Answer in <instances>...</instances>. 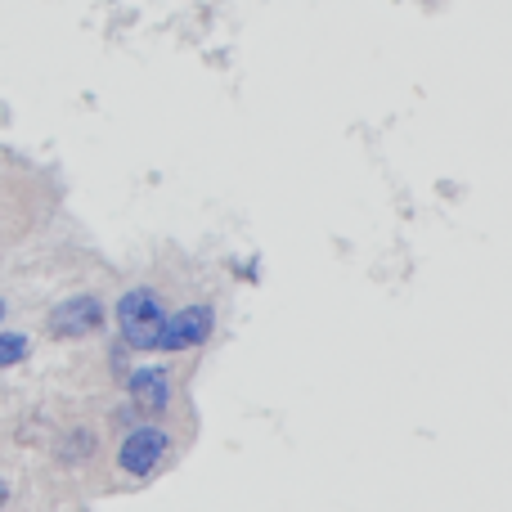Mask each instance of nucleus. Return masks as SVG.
I'll list each match as a JSON object with an SVG mask.
<instances>
[{"mask_svg": "<svg viewBox=\"0 0 512 512\" xmlns=\"http://www.w3.org/2000/svg\"><path fill=\"white\" fill-rule=\"evenodd\" d=\"M113 310H117V333H122V342L131 346V351H158V333H162V319H167V306H162V297L149 283L126 288Z\"/></svg>", "mask_w": 512, "mask_h": 512, "instance_id": "f257e3e1", "label": "nucleus"}, {"mask_svg": "<svg viewBox=\"0 0 512 512\" xmlns=\"http://www.w3.org/2000/svg\"><path fill=\"white\" fill-rule=\"evenodd\" d=\"M171 450H176V441H171L167 427L144 418V423L131 427V432L122 436V445H117V468L131 481H153L171 463Z\"/></svg>", "mask_w": 512, "mask_h": 512, "instance_id": "f03ea898", "label": "nucleus"}, {"mask_svg": "<svg viewBox=\"0 0 512 512\" xmlns=\"http://www.w3.org/2000/svg\"><path fill=\"white\" fill-rule=\"evenodd\" d=\"M104 301L95 292H77V297H63L59 306H50L45 315V333L59 337V342H81V337L99 333L104 328Z\"/></svg>", "mask_w": 512, "mask_h": 512, "instance_id": "7ed1b4c3", "label": "nucleus"}, {"mask_svg": "<svg viewBox=\"0 0 512 512\" xmlns=\"http://www.w3.org/2000/svg\"><path fill=\"white\" fill-rule=\"evenodd\" d=\"M216 328V310L212 301H194V306H180L176 315L162 319V333H158V351L180 355V351H194L212 337Z\"/></svg>", "mask_w": 512, "mask_h": 512, "instance_id": "20e7f679", "label": "nucleus"}, {"mask_svg": "<svg viewBox=\"0 0 512 512\" xmlns=\"http://www.w3.org/2000/svg\"><path fill=\"white\" fill-rule=\"evenodd\" d=\"M126 391H131V405L140 409L144 418H158L171 409V369L162 364H140L126 378Z\"/></svg>", "mask_w": 512, "mask_h": 512, "instance_id": "39448f33", "label": "nucleus"}, {"mask_svg": "<svg viewBox=\"0 0 512 512\" xmlns=\"http://www.w3.org/2000/svg\"><path fill=\"white\" fill-rule=\"evenodd\" d=\"M32 355V337L27 333H0V369H14Z\"/></svg>", "mask_w": 512, "mask_h": 512, "instance_id": "423d86ee", "label": "nucleus"}, {"mask_svg": "<svg viewBox=\"0 0 512 512\" xmlns=\"http://www.w3.org/2000/svg\"><path fill=\"white\" fill-rule=\"evenodd\" d=\"M5 310H9V306H5V297H0V324H5Z\"/></svg>", "mask_w": 512, "mask_h": 512, "instance_id": "0eeeda50", "label": "nucleus"}]
</instances>
